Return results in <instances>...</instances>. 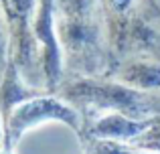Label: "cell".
I'll list each match as a JSON object with an SVG mask.
<instances>
[{
    "label": "cell",
    "mask_w": 160,
    "mask_h": 154,
    "mask_svg": "<svg viewBox=\"0 0 160 154\" xmlns=\"http://www.w3.org/2000/svg\"><path fill=\"white\" fill-rule=\"evenodd\" d=\"M138 148H144V150H156L160 154V126L154 128L150 126L144 134H140L138 138L132 140Z\"/></svg>",
    "instance_id": "cell-6"
},
{
    "label": "cell",
    "mask_w": 160,
    "mask_h": 154,
    "mask_svg": "<svg viewBox=\"0 0 160 154\" xmlns=\"http://www.w3.org/2000/svg\"><path fill=\"white\" fill-rule=\"evenodd\" d=\"M67 95L69 99L93 103L103 112H120L134 120L156 112L154 99L144 97L134 87H124L120 81L103 83L95 79H79L67 89Z\"/></svg>",
    "instance_id": "cell-2"
},
{
    "label": "cell",
    "mask_w": 160,
    "mask_h": 154,
    "mask_svg": "<svg viewBox=\"0 0 160 154\" xmlns=\"http://www.w3.org/2000/svg\"><path fill=\"white\" fill-rule=\"evenodd\" d=\"M55 37L71 67L95 73L99 61V6L98 0H55Z\"/></svg>",
    "instance_id": "cell-1"
},
{
    "label": "cell",
    "mask_w": 160,
    "mask_h": 154,
    "mask_svg": "<svg viewBox=\"0 0 160 154\" xmlns=\"http://www.w3.org/2000/svg\"><path fill=\"white\" fill-rule=\"evenodd\" d=\"M152 122H138V120L124 116L120 112H103L93 124L91 134L102 140H116V142H126L134 140L140 134H144Z\"/></svg>",
    "instance_id": "cell-4"
},
{
    "label": "cell",
    "mask_w": 160,
    "mask_h": 154,
    "mask_svg": "<svg viewBox=\"0 0 160 154\" xmlns=\"http://www.w3.org/2000/svg\"><path fill=\"white\" fill-rule=\"evenodd\" d=\"M120 83L134 89H154L160 87V65L156 63H132L126 65L118 75Z\"/></svg>",
    "instance_id": "cell-5"
},
{
    "label": "cell",
    "mask_w": 160,
    "mask_h": 154,
    "mask_svg": "<svg viewBox=\"0 0 160 154\" xmlns=\"http://www.w3.org/2000/svg\"><path fill=\"white\" fill-rule=\"evenodd\" d=\"M4 61H6V31L2 20V6H0V79L4 73Z\"/></svg>",
    "instance_id": "cell-7"
},
{
    "label": "cell",
    "mask_w": 160,
    "mask_h": 154,
    "mask_svg": "<svg viewBox=\"0 0 160 154\" xmlns=\"http://www.w3.org/2000/svg\"><path fill=\"white\" fill-rule=\"evenodd\" d=\"M47 120H61L69 124L73 130H79V114L71 110L67 103H61L55 97H35L24 99L14 106L8 114V136L10 140H18L28 128Z\"/></svg>",
    "instance_id": "cell-3"
}]
</instances>
